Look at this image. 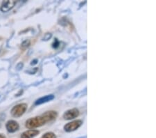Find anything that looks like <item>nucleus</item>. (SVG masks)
I'll return each instance as SVG.
<instances>
[{
    "instance_id": "nucleus-1",
    "label": "nucleus",
    "mask_w": 156,
    "mask_h": 138,
    "mask_svg": "<svg viewBox=\"0 0 156 138\" xmlns=\"http://www.w3.org/2000/svg\"><path fill=\"white\" fill-rule=\"evenodd\" d=\"M46 123H47V119L44 117L43 115H41L28 119L26 121V127L29 129H33L37 127L42 126Z\"/></svg>"
},
{
    "instance_id": "nucleus-2",
    "label": "nucleus",
    "mask_w": 156,
    "mask_h": 138,
    "mask_svg": "<svg viewBox=\"0 0 156 138\" xmlns=\"http://www.w3.org/2000/svg\"><path fill=\"white\" fill-rule=\"evenodd\" d=\"M26 109H27V105L26 103H20V104L14 106L10 112H11L12 117L18 118L24 114Z\"/></svg>"
},
{
    "instance_id": "nucleus-3",
    "label": "nucleus",
    "mask_w": 156,
    "mask_h": 138,
    "mask_svg": "<svg viewBox=\"0 0 156 138\" xmlns=\"http://www.w3.org/2000/svg\"><path fill=\"white\" fill-rule=\"evenodd\" d=\"M82 123L83 121L81 120L73 121L67 123V124L64 126V129L67 132H71L76 131V129H78V128L82 125Z\"/></svg>"
},
{
    "instance_id": "nucleus-4",
    "label": "nucleus",
    "mask_w": 156,
    "mask_h": 138,
    "mask_svg": "<svg viewBox=\"0 0 156 138\" xmlns=\"http://www.w3.org/2000/svg\"><path fill=\"white\" fill-rule=\"evenodd\" d=\"M16 3V1H10V0L3 1L1 5V7H0V10H1V12L4 13L9 11L15 6Z\"/></svg>"
},
{
    "instance_id": "nucleus-5",
    "label": "nucleus",
    "mask_w": 156,
    "mask_h": 138,
    "mask_svg": "<svg viewBox=\"0 0 156 138\" xmlns=\"http://www.w3.org/2000/svg\"><path fill=\"white\" fill-rule=\"evenodd\" d=\"M79 115V109L76 108L69 109L63 114V118L66 120H71V119L76 118Z\"/></svg>"
},
{
    "instance_id": "nucleus-6",
    "label": "nucleus",
    "mask_w": 156,
    "mask_h": 138,
    "mask_svg": "<svg viewBox=\"0 0 156 138\" xmlns=\"http://www.w3.org/2000/svg\"><path fill=\"white\" fill-rule=\"evenodd\" d=\"M6 128L9 133H15V132L18 131L20 125H19L18 122L15 121L10 120L6 123Z\"/></svg>"
},
{
    "instance_id": "nucleus-7",
    "label": "nucleus",
    "mask_w": 156,
    "mask_h": 138,
    "mask_svg": "<svg viewBox=\"0 0 156 138\" xmlns=\"http://www.w3.org/2000/svg\"><path fill=\"white\" fill-rule=\"evenodd\" d=\"M40 133L37 130H29L24 132L21 135V138H33Z\"/></svg>"
},
{
    "instance_id": "nucleus-8",
    "label": "nucleus",
    "mask_w": 156,
    "mask_h": 138,
    "mask_svg": "<svg viewBox=\"0 0 156 138\" xmlns=\"http://www.w3.org/2000/svg\"><path fill=\"white\" fill-rule=\"evenodd\" d=\"M43 115L44 116V117L47 119V122H49L54 120V119H55L56 117H57L58 114L55 111H48V112L44 113Z\"/></svg>"
},
{
    "instance_id": "nucleus-9",
    "label": "nucleus",
    "mask_w": 156,
    "mask_h": 138,
    "mask_svg": "<svg viewBox=\"0 0 156 138\" xmlns=\"http://www.w3.org/2000/svg\"><path fill=\"white\" fill-rule=\"evenodd\" d=\"M54 98V96L52 95V94H51V95L45 96L42 97V98L37 99L36 101H35V105H41V104H43V103H47V102L51 101V100H52Z\"/></svg>"
},
{
    "instance_id": "nucleus-10",
    "label": "nucleus",
    "mask_w": 156,
    "mask_h": 138,
    "mask_svg": "<svg viewBox=\"0 0 156 138\" xmlns=\"http://www.w3.org/2000/svg\"><path fill=\"white\" fill-rule=\"evenodd\" d=\"M41 138H56V136L52 132H49V133H45L44 135L42 136Z\"/></svg>"
},
{
    "instance_id": "nucleus-11",
    "label": "nucleus",
    "mask_w": 156,
    "mask_h": 138,
    "mask_svg": "<svg viewBox=\"0 0 156 138\" xmlns=\"http://www.w3.org/2000/svg\"><path fill=\"white\" fill-rule=\"evenodd\" d=\"M29 45H30V41H29V40H25V41L23 42V43L22 44V46L24 47V48L29 47Z\"/></svg>"
},
{
    "instance_id": "nucleus-12",
    "label": "nucleus",
    "mask_w": 156,
    "mask_h": 138,
    "mask_svg": "<svg viewBox=\"0 0 156 138\" xmlns=\"http://www.w3.org/2000/svg\"><path fill=\"white\" fill-rule=\"evenodd\" d=\"M0 138H6L5 136L2 134H0Z\"/></svg>"
}]
</instances>
